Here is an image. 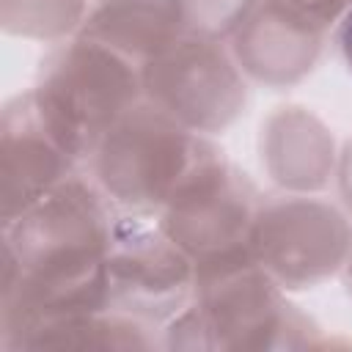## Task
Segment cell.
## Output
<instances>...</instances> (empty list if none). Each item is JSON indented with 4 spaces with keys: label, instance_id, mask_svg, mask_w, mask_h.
I'll list each match as a JSON object with an SVG mask.
<instances>
[{
    "label": "cell",
    "instance_id": "277c9868",
    "mask_svg": "<svg viewBox=\"0 0 352 352\" xmlns=\"http://www.w3.org/2000/svg\"><path fill=\"white\" fill-rule=\"evenodd\" d=\"M220 151L151 102L135 104L94 148V173L107 201L124 212L160 214Z\"/></svg>",
    "mask_w": 352,
    "mask_h": 352
},
{
    "label": "cell",
    "instance_id": "8992f818",
    "mask_svg": "<svg viewBox=\"0 0 352 352\" xmlns=\"http://www.w3.org/2000/svg\"><path fill=\"white\" fill-rule=\"evenodd\" d=\"M143 94L192 132H217L245 107V82L217 41L182 36L143 66Z\"/></svg>",
    "mask_w": 352,
    "mask_h": 352
},
{
    "label": "cell",
    "instance_id": "ba28073f",
    "mask_svg": "<svg viewBox=\"0 0 352 352\" xmlns=\"http://www.w3.org/2000/svg\"><path fill=\"white\" fill-rule=\"evenodd\" d=\"M258 209L250 179L217 154L160 212V226L192 264H201L250 245Z\"/></svg>",
    "mask_w": 352,
    "mask_h": 352
},
{
    "label": "cell",
    "instance_id": "9c48e42d",
    "mask_svg": "<svg viewBox=\"0 0 352 352\" xmlns=\"http://www.w3.org/2000/svg\"><path fill=\"white\" fill-rule=\"evenodd\" d=\"M3 220L16 217L74 176L77 157L41 118L30 91L3 110Z\"/></svg>",
    "mask_w": 352,
    "mask_h": 352
},
{
    "label": "cell",
    "instance_id": "5bb4252c",
    "mask_svg": "<svg viewBox=\"0 0 352 352\" xmlns=\"http://www.w3.org/2000/svg\"><path fill=\"white\" fill-rule=\"evenodd\" d=\"M184 36L217 41L226 33H236L253 11V0H173Z\"/></svg>",
    "mask_w": 352,
    "mask_h": 352
},
{
    "label": "cell",
    "instance_id": "30bf717a",
    "mask_svg": "<svg viewBox=\"0 0 352 352\" xmlns=\"http://www.w3.org/2000/svg\"><path fill=\"white\" fill-rule=\"evenodd\" d=\"M322 36L324 33L261 3L234 33V52L248 74L270 85H283L314 66Z\"/></svg>",
    "mask_w": 352,
    "mask_h": 352
},
{
    "label": "cell",
    "instance_id": "4fadbf2b",
    "mask_svg": "<svg viewBox=\"0 0 352 352\" xmlns=\"http://www.w3.org/2000/svg\"><path fill=\"white\" fill-rule=\"evenodd\" d=\"M88 0H3V28L28 38H60L80 30Z\"/></svg>",
    "mask_w": 352,
    "mask_h": 352
},
{
    "label": "cell",
    "instance_id": "7a4b0ae2",
    "mask_svg": "<svg viewBox=\"0 0 352 352\" xmlns=\"http://www.w3.org/2000/svg\"><path fill=\"white\" fill-rule=\"evenodd\" d=\"M308 322L283 300L250 245L195 264V305L170 324L173 346L267 349L297 346Z\"/></svg>",
    "mask_w": 352,
    "mask_h": 352
},
{
    "label": "cell",
    "instance_id": "3957f363",
    "mask_svg": "<svg viewBox=\"0 0 352 352\" xmlns=\"http://www.w3.org/2000/svg\"><path fill=\"white\" fill-rule=\"evenodd\" d=\"M30 96L58 140L82 160L143 102V66L77 33L41 60Z\"/></svg>",
    "mask_w": 352,
    "mask_h": 352
},
{
    "label": "cell",
    "instance_id": "5b68a950",
    "mask_svg": "<svg viewBox=\"0 0 352 352\" xmlns=\"http://www.w3.org/2000/svg\"><path fill=\"white\" fill-rule=\"evenodd\" d=\"M110 308L135 319L160 322L184 308L195 292L192 258L151 214L121 212L107 242Z\"/></svg>",
    "mask_w": 352,
    "mask_h": 352
},
{
    "label": "cell",
    "instance_id": "7c38bea8",
    "mask_svg": "<svg viewBox=\"0 0 352 352\" xmlns=\"http://www.w3.org/2000/svg\"><path fill=\"white\" fill-rule=\"evenodd\" d=\"M264 160L275 182L292 190H316L333 168V140L327 129L300 107H283L270 118Z\"/></svg>",
    "mask_w": 352,
    "mask_h": 352
},
{
    "label": "cell",
    "instance_id": "6da1fadb",
    "mask_svg": "<svg viewBox=\"0 0 352 352\" xmlns=\"http://www.w3.org/2000/svg\"><path fill=\"white\" fill-rule=\"evenodd\" d=\"M113 204L80 176L3 220V346L30 333L110 308L107 242Z\"/></svg>",
    "mask_w": 352,
    "mask_h": 352
},
{
    "label": "cell",
    "instance_id": "8fae6325",
    "mask_svg": "<svg viewBox=\"0 0 352 352\" xmlns=\"http://www.w3.org/2000/svg\"><path fill=\"white\" fill-rule=\"evenodd\" d=\"M80 36L146 66L184 33L173 0H102L85 16Z\"/></svg>",
    "mask_w": 352,
    "mask_h": 352
},
{
    "label": "cell",
    "instance_id": "ac0fdd59",
    "mask_svg": "<svg viewBox=\"0 0 352 352\" xmlns=\"http://www.w3.org/2000/svg\"><path fill=\"white\" fill-rule=\"evenodd\" d=\"M346 278H349V289H352V253L346 258Z\"/></svg>",
    "mask_w": 352,
    "mask_h": 352
},
{
    "label": "cell",
    "instance_id": "2e32d148",
    "mask_svg": "<svg viewBox=\"0 0 352 352\" xmlns=\"http://www.w3.org/2000/svg\"><path fill=\"white\" fill-rule=\"evenodd\" d=\"M336 38H338V50L352 72V6L344 11V16L338 19V30H336Z\"/></svg>",
    "mask_w": 352,
    "mask_h": 352
},
{
    "label": "cell",
    "instance_id": "9a60e30c",
    "mask_svg": "<svg viewBox=\"0 0 352 352\" xmlns=\"http://www.w3.org/2000/svg\"><path fill=\"white\" fill-rule=\"evenodd\" d=\"M264 6L292 16L294 22H302L319 33H327L330 25H336L344 11L352 6V0H264Z\"/></svg>",
    "mask_w": 352,
    "mask_h": 352
},
{
    "label": "cell",
    "instance_id": "52a82bcc",
    "mask_svg": "<svg viewBox=\"0 0 352 352\" xmlns=\"http://www.w3.org/2000/svg\"><path fill=\"white\" fill-rule=\"evenodd\" d=\"M250 250L278 286L305 289L346 264L352 226L336 206L294 195L258 209Z\"/></svg>",
    "mask_w": 352,
    "mask_h": 352
},
{
    "label": "cell",
    "instance_id": "e0dca14e",
    "mask_svg": "<svg viewBox=\"0 0 352 352\" xmlns=\"http://www.w3.org/2000/svg\"><path fill=\"white\" fill-rule=\"evenodd\" d=\"M341 192L346 198V204L352 206V143L344 154V162H341Z\"/></svg>",
    "mask_w": 352,
    "mask_h": 352
}]
</instances>
